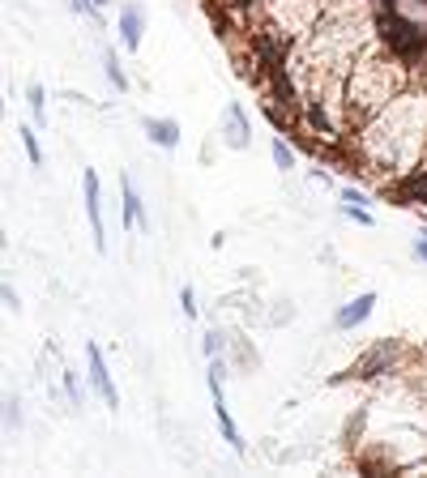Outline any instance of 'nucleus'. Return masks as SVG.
I'll return each instance as SVG.
<instances>
[{"instance_id":"obj_9","label":"nucleus","mask_w":427,"mask_h":478,"mask_svg":"<svg viewBox=\"0 0 427 478\" xmlns=\"http://www.w3.org/2000/svg\"><path fill=\"white\" fill-rule=\"evenodd\" d=\"M120 197H124V227H137L141 222V201H137V188L128 180H120Z\"/></svg>"},{"instance_id":"obj_3","label":"nucleus","mask_w":427,"mask_h":478,"mask_svg":"<svg viewBox=\"0 0 427 478\" xmlns=\"http://www.w3.org/2000/svg\"><path fill=\"white\" fill-rule=\"evenodd\" d=\"M81 192H86V218H90V231H94V248L103 252L107 239H103V209H98V175H94V167L81 175Z\"/></svg>"},{"instance_id":"obj_1","label":"nucleus","mask_w":427,"mask_h":478,"mask_svg":"<svg viewBox=\"0 0 427 478\" xmlns=\"http://www.w3.org/2000/svg\"><path fill=\"white\" fill-rule=\"evenodd\" d=\"M222 376H227V368H222V359L214 355V359H210V398H214V419H218L222 436L231 440V449H244V440H240V427H235V423H231V415H227V398H222Z\"/></svg>"},{"instance_id":"obj_19","label":"nucleus","mask_w":427,"mask_h":478,"mask_svg":"<svg viewBox=\"0 0 427 478\" xmlns=\"http://www.w3.org/2000/svg\"><path fill=\"white\" fill-rule=\"evenodd\" d=\"M4 303H9V308H13V312H17V308H21V303H17V291H13V286H4Z\"/></svg>"},{"instance_id":"obj_4","label":"nucleus","mask_w":427,"mask_h":478,"mask_svg":"<svg viewBox=\"0 0 427 478\" xmlns=\"http://www.w3.org/2000/svg\"><path fill=\"white\" fill-rule=\"evenodd\" d=\"M86 359H90V385H94V393L115 410V406H120V393H115V385H111V372H107V363H103V350H98V346H90V350H86Z\"/></svg>"},{"instance_id":"obj_6","label":"nucleus","mask_w":427,"mask_h":478,"mask_svg":"<svg viewBox=\"0 0 427 478\" xmlns=\"http://www.w3.org/2000/svg\"><path fill=\"white\" fill-rule=\"evenodd\" d=\"M372 308H376V295L368 291V295L351 299V303H346V308L338 312V321H334V325H338V329H355V325H364V321L372 316Z\"/></svg>"},{"instance_id":"obj_13","label":"nucleus","mask_w":427,"mask_h":478,"mask_svg":"<svg viewBox=\"0 0 427 478\" xmlns=\"http://www.w3.org/2000/svg\"><path fill=\"white\" fill-rule=\"evenodd\" d=\"M274 162H278L282 171H291V167H295V154H291V145H287V141H274Z\"/></svg>"},{"instance_id":"obj_5","label":"nucleus","mask_w":427,"mask_h":478,"mask_svg":"<svg viewBox=\"0 0 427 478\" xmlns=\"http://www.w3.org/2000/svg\"><path fill=\"white\" fill-rule=\"evenodd\" d=\"M141 26H145L141 4H124V9H120V43H124L128 51L141 47Z\"/></svg>"},{"instance_id":"obj_12","label":"nucleus","mask_w":427,"mask_h":478,"mask_svg":"<svg viewBox=\"0 0 427 478\" xmlns=\"http://www.w3.org/2000/svg\"><path fill=\"white\" fill-rule=\"evenodd\" d=\"M21 145H26V154H30V162L38 167V162H43V150H38V137H34V128H21Z\"/></svg>"},{"instance_id":"obj_14","label":"nucleus","mask_w":427,"mask_h":478,"mask_svg":"<svg viewBox=\"0 0 427 478\" xmlns=\"http://www.w3.org/2000/svg\"><path fill=\"white\" fill-rule=\"evenodd\" d=\"M402 197H423L427 201V175H415L411 184H402Z\"/></svg>"},{"instance_id":"obj_20","label":"nucleus","mask_w":427,"mask_h":478,"mask_svg":"<svg viewBox=\"0 0 427 478\" xmlns=\"http://www.w3.org/2000/svg\"><path fill=\"white\" fill-rule=\"evenodd\" d=\"M415 256H419V261H427V235L419 239V244H415Z\"/></svg>"},{"instance_id":"obj_2","label":"nucleus","mask_w":427,"mask_h":478,"mask_svg":"<svg viewBox=\"0 0 427 478\" xmlns=\"http://www.w3.org/2000/svg\"><path fill=\"white\" fill-rule=\"evenodd\" d=\"M385 34H389V43H393V51L398 56H406V60H415V56H423L427 51V38L406 21V17H398V13H389L385 17Z\"/></svg>"},{"instance_id":"obj_21","label":"nucleus","mask_w":427,"mask_h":478,"mask_svg":"<svg viewBox=\"0 0 427 478\" xmlns=\"http://www.w3.org/2000/svg\"><path fill=\"white\" fill-rule=\"evenodd\" d=\"M94 4H107V0H94Z\"/></svg>"},{"instance_id":"obj_10","label":"nucleus","mask_w":427,"mask_h":478,"mask_svg":"<svg viewBox=\"0 0 427 478\" xmlns=\"http://www.w3.org/2000/svg\"><path fill=\"white\" fill-rule=\"evenodd\" d=\"M393 355H398V346L389 342V346H381L376 355H368V359L359 363V372H364V376H372V368H381V363H385V359H393Z\"/></svg>"},{"instance_id":"obj_11","label":"nucleus","mask_w":427,"mask_h":478,"mask_svg":"<svg viewBox=\"0 0 427 478\" xmlns=\"http://www.w3.org/2000/svg\"><path fill=\"white\" fill-rule=\"evenodd\" d=\"M103 64H107V77H111V85H115V90H128V77L120 73V64H115V51H107V56H103Z\"/></svg>"},{"instance_id":"obj_16","label":"nucleus","mask_w":427,"mask_h":478,"mask_svg":"<svg viewBox=\"0 0 427 478\" xmlns=\"http://www.w3.org/2000/svg\"><path fill=\"white\" fill-rule=\"evenodd\" d=\"M30 107H34V115L43 120V85H30Z\"/></svg>"},{"instance_id":"obj_17","label":"nucleus","mask_w":427,"mask_h":478,"mask_svg":"<svg viewBox=\"0 0 427 478\" xmlns=\"http://www.w3.org/2000/svg\"><path fill=\"white\" fill-rule=\"evenodd\" d=\"M205 350H210V359L222 350V333H210V342H205Z\"/></svg>"},{"instance_id":"obj_7","label":"nucleus","mask_w":427,"mask_h":478,"mask_svg":"<svg viewBox=\"0 0 427 478\" xmlns=\"http://www.w3.org/2000/svg\"><path fill=\"white\" fill-rule=\"evenodd\" d=\"M145 133H150V141L163 145V150H175V145H180V124H175V120H145Z\"/></svg>"},{"instance_id":"obj_15","label":"nucleus","mask_w":427,"mask_h":478,"mask_svg":"<svg viewBox=\"0 0 427 478\" xmlns=\"http://www.w3.org/2000/svg\"><path fill=\"white\" fill-rule=\"evenodd\" d=\"M180 308H184V316H188V321L197 316V299H192V286H184V291H180Z\"/></svg>"},{"instance_id":"obj_18","label":"nucleus","mask_w":427,"mask_h":478,"mask_svg":"<svg viewBox=\"0 0 427 478\" xmlns=\"http://www.w3.org/2000/svg\"><path fill=\"white\" fill-rule=\"evenodd\" d=\"M68 4H73V13H94V9H98L94 0H68Z\"/></svg>"},{"instance_id":"obj_8","label":"nucleus","mask_w":427,"mask_h":478,"mask_svg":"<svg viewBox=\"0 0 427 478\" xmlns=\"http://www.w3.org/2000/svg\"><path fill=\"white\" fill-rule=\"evenodd\" d=\"M227 141H231L235 150L248 145V124H244V111H240V107H227Z\"/></svg>"}]
</instances>
